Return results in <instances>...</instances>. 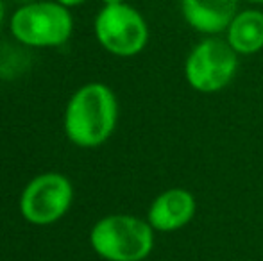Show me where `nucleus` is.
<instances>
[{
  "label": "nucleus",
  "instance_id": "1",
  "mask_svg": "<svg viewBox=\"0 0 263 261\" xmlns=\"http://www.w3.org/2000/svg\"><path fill=\"white\" fill-rule=\"evenodd\" d=\"M118 122V101L115 91L102 83L81 86L66 102L63 129L73 145L95 149L111 138Z\"/></svg>",
  "mask_w": 263,
  "mask_h": 261
},
{
  "label": "nucleus",
  "instance_id": "2",
  "mask_svg": "<svg viewBox=\"0 0 263 261\" xmlns=\"http://www.w3.org/2000/svg\"><path fill=\"white\" fill-rule=\"evenodd\" d=\"M90 245L106 261H143L154 249V229L147 218L115 213L93 224Z\"/></svg>",
  "mask_w": 263,
  "mask_h": 261
},
{
  "label": "nucleus",
  "instance_id": "3",
  "mask_svg": "<svg viewBox=\"0 0 263 261\" xmlns=\"http://www.w3.org/2000/svg\"><path fill=\"white\" fill-rule=\"evenodd\" d=\"M72 31L73 18L68 7L55 0L29 2L18 7L11 16V32L14 39L27 47H61L70 39Z\"/></svg>",
  "mask_w": 263,
  "mask_h": 261
},
{
  "label": "nucleus",
  "instance_id": "4",
  "mask_svg": "<svg viewBox=\"0 0 263 261\" xmlns=\"http://www.w3.org/2000/svg\"><path fill=\"white\" fill-rule=\"evenodd\" d=\"M238 70V54L226 39L208 36L199 42L184 61V79L199 93H218L229 86Z\"/></svg>",
  "mask_w": 263,
  "mask_h": 261
},
{
  "label": "nucleus",
  "instance_id": "5",
  "mask_svg": "<svg viewBox=\"0 0 263 261\" xmlns=\"http://www.w3.org/2000/svg\"><path fill=\"white\" fill-rule=\"evenodd\" d=\"M93 27L102 49L118 57L138 56L149 42L145 18L125 2L104 4L95 16Z\"/></svg>",
  "mask_w": 263,
  "mask_h": 261
},
{
  "label": "nucleus",
  "instance_id": "6",
  "mask_svg": "<svg viewBox=\"0 0 263 261\" xmlns=\"http://www.w3.org/2000/svg\"><path fill=\"white\" fill-rule=\"evenodd\" d=\"M73 200V186L65 174L45 172L25 185L18 208L25 222L32 226H52L68 213Z\"/></svg>",
  "mask_w": 263,
  "mask_h": 261
},
{
  "label": "nucleus",
  "instance_id": "7",
  "mask_svg": "<svg viewBox=\"0 0 263 261\" xmlns=\"http://www.w3.org/2000/svg\"><path fill=\"white\" fill-rule=\"evenodd\" d=\"M197 202L186 188H168L151 202L147 222L159 233H174L194 220Z\"/></svg>",
  "mask_w": 263,
  "mask_h": 261
},
{
  "label": "nucleus",
  "instance_id": "8",
  "mask_svg": "<svg viewBox=\"0 0 263 261\" xmlns=\"http://www.w3.org/2000/svg\"><path fill=\"white\" fill-rule=\"evenodd\" d=\"M238 0H181V14L194 31L206 36L226 32L235 14Z\"/></svg>",
  "mask_w": 263,
  "mask_h": 261
},
{
  "label": "nucleus",
  "instance_id": "9",
  "mask_svg": "<svg viewBox=\"0 0 263 261\" xmlns=\"http://www.w3.org/2000/svg\"><path fill=\"white\" fill-rule=\"evenodd\" d=\"M226 42L238 56H253L263 49V13L260 9L238 11L226 29Z\"/></svg>",
  "mask_w": 263,
  "mask_h": 261
},
{
  "label": "nucleus",
  "instance_id": "10",
  "mask_svg": "<svg viewBox=\"0 0 263 261\" xmlns=\"http://www.w3.org/2000/svg\"><path fill=\"white\" fill-rule=\"evenodd\" d=\"M55 2L63 4L65 7H76V6H81V4H84L86 0H55Z\"/></svg>",
  "mask_w": 263,
  "mask_h": 261
},
{
  "label": "nucleus",
  "instance_id": "11",
  "mask_svg": "<svg viewBox=\"0 0 263 261\" xmlns=\"http://www.w3.org/2000/svg\"><path fill=\"white\" fill-rule=\"evenodd\" d=\"M4 14H6V7H4V0H0V25L4 22Z\"/></svg>",
  "mask_w": 263,
  "mask_h": 261
},
{
  "label": "nucleus",
  "instance_id": "12",
  "mask_svg": "<svg viewBox=\"0 0 263 261\" xmlns=\"http://www.w3.org/2000/svg\"><path fill=\"white\" fill-rule=\"evenodd\" d=\"M104 4H118V2H124V0H102Z\"/></svg>",
  "mask_w": 263,
  "mask_h": 261
},
{
  "label": "nucleus",
  "instance_id": "13",
  "mask_svg": "<svg viewBox=\"0 0 263 261\" xmlns=\"http://www.w3.org/2000/svg\"><path fill=\"white\" fill-rule=\"evenodd\" d=\"M247 2H251V4H263V0H247Z\"/></svg>",
  "mask_w": 263,
  "mask_h": 261
}]
</instances>
